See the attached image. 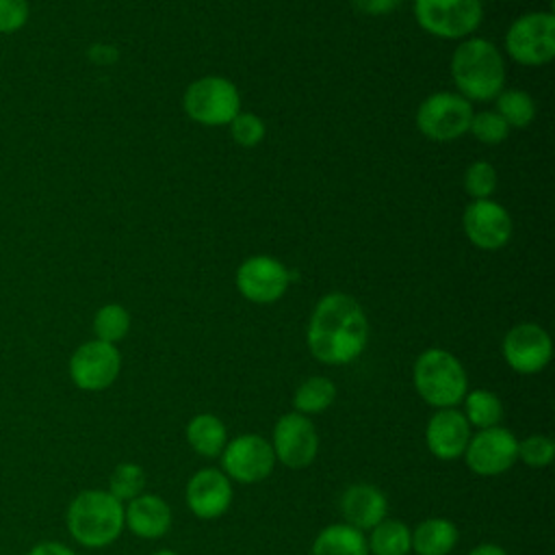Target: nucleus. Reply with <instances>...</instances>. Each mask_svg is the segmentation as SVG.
Returning a JSON list of instances; mask_svg holds the SVG:
<instances>
[{
	"label": "nucleus",
	"instance_id": "obj_1",
	"mask_svg": "<svg viewBox=\"0 0 555 555\" xmlns=\"http://www.w3.org/2000/svg\"><path fill=\"white\" fill-rule=\"evenodd\" d=\"M369 340V321L358 304L347 293L323 295L308 321L306 343L314 360L343 366L360 358Z\"/></svg>",
	"mask_w": 555,
	"mask_h": 555
},
{
	"label": "nucleus",
	"instance_id": "obj_37",
	"mask_svg": "<svg viewBox=\"0 0 555 555\" xmlns=\"http://www.w3.org/2000/svg\"><path fill=\"white\" fill-rule=\"evenodd\" d=\"M152 555H178V553L171 551V548H160V551H154Z\"/></svg>",
	"mask_w": 555,
	"mask_h": 555
},
{
	"label": "nucleus",
	"instance_id": "obj_17",
	"mask_svg": "<svg viewBox=\"0 0 555 555\" xmlns=\"http://www.w3.org/2000/svg\"><path fill=\"white\" fill-rule=\"evenodd\" d=\"M470 436V425L457 408L436 410L425 425V444L429 453L442 462L462 457Z\"/></svg>",
	"mask_w": 555,
	"mask_h": 555
},
{
	"label": "nucleus",
	"instance_id": "obj_8",
	"mask_svg": "<svg viewBox=\"0 0 555 555\" xmlns=\"http://www.w3.org/2000/svg\"><path fill=\"white\" fill-rule=\"evenodd\" d=\"M473 106L466 98L451 91L427 95L416 111L418 130L431 141H453L468 132Z\"/></svg>",
	"mask_w": 555,
	"mask_h": 555
},
{
	"label": "nucleus",
	"instance_id": "obj_4",
	"mask_svg": "<svg viewBox=\"0 0 555 555\" xmlns=\"http://www.w3.org/2000/svg\"><path fill=\"white\" fill-rule=\"evenodd\" d=\"M412 382L418 397L436 410L455 408L468 392V375L462 362L442 347H429L416 358Z\"/></svg>",
	"mask_w": 555,
	"mask_h": 555
},
{
	"label": "nucleus",
	"instance_id": "obj_34",
	"mask_svg": "<svg viewBox=\"0 0 555 555\" xmlns=\"http://www.w3.org/2000/svg\"><path fill=\"white\" fill-rule=\"evenodd\" d=\"M353 7L366 15H386L390 13L399 0H351Z\"/></svg>",
	"mask_w": 555,
	"mask_h": 555
},
{
	"label": "nucleus",
	"instance_id": "obj_27",
	"mask_svg": "<svg viewBox=\"0 0 555 555\" xmlns=\"http://www.w3.org/2000/svg\"><path fill=\"white\" fill-rule=\"evenodd\" d=\"M130 332V314L121 304H104L93 317V334L98 340L117 345Z\"/></svg>",
	"mask_w": 555,
	"mask_h": 555
},
{
	"label": "nucleus",
	"instance_id": "obj_31",
	"mask_svg": "<svg viewBox=\"0 0 555 555\" xmlns=\"http://www.w3.org/2000/svg\"><path fill=\"white\" fill-rule=\"evenodd\" d=\"M555 457V442L544 434H531L518 440V460L529 468H544Z\"/></svg>",
	"mask_w": 555,
	"mask_h": 555
},
{
	"label": "nucleus",
	"instance_id": "obj_26",
	"mask_svg": "<svg viewBox=\"0 0 555 555\" xmlns=\"http://www.w3.org/2000/svg\"><path fill=\"white\" fill-rule=\"evenodd\" d=\"M494 100L496 113L509 128H527L535 119V102L527 91L503 89Z\"/></svg>",
	"mask_w": 555,
	"mask_h": 555
},
{
	"label": "nucleus",
	"instance_id": "obj_9",
	"mask_svg": "<svg viewBox=\"0 0 555 555\" xmlns=\"http://www.w3.org/2000/svg\"><path fill=\"white\" fill-rule=\"evenodd\" d=\"M221 470L230 481L251 486L267 479L275 468L271 442L258 434H241L225 442L221 451Z\"/></svg>",
	"mask_w": 555,
	"mask_h": 555
},
{
	"label": "nucleus",
	"instance_id": "obj_11",
	"mask_svg": "<svg viewBox=\"0 0 555 555\" xmlns=\"http://www.w3.org/2000/svg\"><path fill=\"white\" fill-rule=\"evenodd\" d=\"M464 462L479 477H496L507 473L518 462V438L512 429L494 425L470 436Z\"/></svg>",
	"mask_w": 555,
	"mask_h": 555
},
{
	"label": "nucleus",
	"instance_id": "obj_25",
	"mask_svg": "<svg viewBox=\"0 0 555 555\" xmlns=\"http://www.w3.org/2000/svg\"><path fill=\"white\" fill-rule=\"evenodd\" d=\"M462 403H464L462 414L466 416L470 427L488 429V427L499 425L503 418V403H501L499 395L492 390H486V388L468 390L464 395Z\"/></svg>",
	"mask_w": 555,
	"mask_h": 555
},
{
	"label": "nucleus",
	"instance_id": "obj_29",
	"mask_svg": "<svg viewBox=\"0 0 555 555\" xmlns=\"http://www.w3.org/2000/svg\"><path fill=\"white\" fill-rule=\"evenodd\" d=\"M496 169L488 160H475L464 173V189L473 199H490L496 191Z\"/></svg>",
	"mask_w": 555,
	"mask_h": 555
},
{
	"label": "nucleus",
	"instance_id": "obj_10",
	"mask_svg": "<svg viewBox=\"0 0 555 555\" xmlns=\"http://www.w3.org/2000/svg\"><path fill=\"white\" fill-rule=\"evenodd\" d=\"M67 371L76 388L87 392H100L113 386L119 377L121 353L117 345L93 338L74 349Z\"/></svg>",
	"mask_w": 555,
	"mask_h": 555
},
{
	"label": "nucleus",
	"instance_id": "obj_13",
	"mask_svg": "<svg viewBox=\"0 0 555 555\" xmlns=\"http://www.w3.org/2000/svg\"><path fill=\"white\" fill-rule=\"evenodd\" d=\"M507 366L520 375L544 371L553 358V340L538 323H518L503 336L501 345Z\"/></svg>",
	"mask_w": 555,
	"mask_h": 555
},
{
	"label": "nucleus",
	"instance_id": "obj_23",
	"mask_svg": "<svg viewBox=\"0 0 555 555\" xmlns=\"http://www.w3.org/2000/svg\"><path fill=\"white\" fill-rule=\"evenodd\" d=\"M369 555H410L412 529L399 518H384L366 538Z\"/></svg>",
	"mask_w": 555,
	"mask_h": 555
},
{
	"label": "nucleus",
	"instance_id": "obj_3",
	"mask_svg": "<svg viewBox=\"0 0 555 555\" xmlns=\"http://www.w3.org/2000/svg\"><path fill=\"white\" fill-rule=\"evenodd\" d=\"M65 525L69 535L85 548H104L126 529L124 503L108 490H82L67 505Z\"/></svg>",
	"mask_w": 555,
	"mask_h": 555
},
{
	"label": "nucleus",
	"instance_id": "obj_2",
	"mask_svg": "<svg viewBox=\"0 0 555 555\" xmlns=\"http://www.w3.org/2000/svg\"><path fill=\"white\" fill-rule=\"evenodd\" d=\"M451 78L468 102L494 100L505 85V61L499 48L481 37H466L451 56Z\"/></svg>",
	"mask_w": 555,
	"mask_h": 555
},
{
	"label": "nucleus",
	"instance_id": "obj_24",
	"mask_svg": "<svg viewBox=\"0 0 555 555\" xmlns=\"http://www.w3.org/2000/svg\"><path fill=\"white\" fill-rule=\"evenodd\" d=\"M334 399H336L334 382L323 375H312L297 386L293 395V408L304 416H312V414L325 412L334 403Z\"/></svg>",
	"mask_w": 555,
	"mask_h": 555
},
{
	"label": "nucleus",
	"instance_id": "obj_30",
	"mask_svg": "<svg viewBox=\"0 0 555 555\" xmlns=\"http://www.w3.org/2000/svg\"><path fill=\"white\" fill-rule=\"evenodd\" d=\"M468 132L481 143L496 145L507 139L509 126L503 121V117L496 111H481V113H473Z\"/></svg>",
	"mask_w": 555,
	"mask_h": 555
},
{
	"label": "nucleus",
	"instance_id": "obj_21",
	"mask_svg": "<svg viewBox=\"0 0 555 555\" xmlns=\"http://www.w3.org/2000/svg\"><path fill=\"white\" fill-rule=\"evenodd\" d=\"M186 442L189 447L202 455V457H219L225 442H228V429L225 423L210 414V412H199L186 423Z\"/></svg>",
	"mask_w": 555,
	"mask_h": 555
},
{
	"label": "nucleus",
	"instance_id": "obj_7",
	"mask_svg": "<svg viewBox=\"0 0 555 555\" xmlns=\"http://www.w3.org/2000/svg\"><path fill=\"white\" fill-rule=\"evenodd\" d=\"M418 26L440 39H466L483 20L481 0H414Z\"/></svg>",
	"mask_w": 555,
	"mask_h": 555
},
{
	"label": "nucleus",
	"instance_id": "obj_28",
	"mask_svg": "<svg viewBox=\"0 0 555 555\" xmlns=\"http://www.w3.org/2000/svg\"><path fill=\"white\" fill-rule=\"evenodd\" d=\"M143 488H145V473L134 462L117 464L108 477V492L121 503H128L134 496H139Z\"/></svg>",
	"mask_w": 555,
	"mask_h": 555
},
{
	"label": "nucleus",
	"instance_id": "obj_19",
	"mask_svg": "<svg viewBox=\"0 0 555 555\" xmlns=\"http://www.w3.org/2000/svg\"><path fill=\"white\" fill-rule=\"evenodd\" d=\"M124 522L137 538L156 540L171 527V507L163 496L141 492L124 505Z\"/></svg>",
	"mask_w": 555,
	"mask_h": 555
},
{
	"label": "nucleus",
	"instance_id": "obj_6",
	"mask_svg": "<svg viewBox=\"0 0 555 555\" xmlns=\"http://www.w3.org/2000/svg\"><path fill=\"white\" fill-rule=\"evenodd\" d=\"M505 52L512 61L540 67L555 56V17L548 11H533L516 17L505 33Z\"/></svg>",
	"mask_w": 555,
	"mask_h": 555
},
{
	"label": "nucleus",
	"instance_id": "obj_20",
	"mask_svg": "<svg viewBox=\"0 0 555 555\" xmlns=\"http://www.w3.org/2000/svg\"><path fill=\"white\" fill-rule=\"evenodd\" d=\"M460 540V531L453 520L431 516L421 520L412 529V551L416 555H449Z\"/></svg>",
	"mask_w": 555,
	"mask_h": 555
},
{
	"label": "nucleus",
	"instance_id": "obj_12",
	"mask_svg": "<svg viewBox=\"0 0 555 555\" xmlns=\"http://www.w3.org/2000/svg\"><path fill=\"white\" fill-rule=\"evenodd\" d=\"M271 449L275 453V462L286 468L301 470L310 466L319 453V434L310 416L299 412H286L273 425Z\"/></svg>",
	"mask_w": 555,
	"mask_h": 555
},
{
	"label": "nucleus",
	"instance_id": "obj_14",
	"mask_svg": "<svg viewBox=\"0 0 555 555\" xmlns=\"http://www.w3.org/2000/svg\"><path fill=\"white\" fill-rule=\"evenodd\" d=\"M236 288L251 304L278 301L291 282L288 269L271 256H251L236 269Z\"/></svg>",
	"mask_w": 555,
	"mask_h": 555
},
{
	"label": "nucleus",
	"instance_id": "obj_22",
	"mask_svg": "<svg viewBox=\"0 0 555 555\" xmlns=\"http://www.w3.org/2000/svg\"><path fill=\"white\" fill-rule=\"evenodd\" d=\"M310 555H369L364 531L347 522L327 525L317 533Z\"/></svg>",
	"mask_w": 555,
	"mask_h": 555
},
{
	"label": "nucleus",
	"instance_id": "obj_18",
	"mask_svg": "<svg viewBox=\"0 0 555 555\" xmlns=\"http://www.w3.org/2000/svg\"><path fill=\"white\" fill-rule=\"evenodd\" d=\"M340 516L347 525L371 531L388 514L386 494L371 483H353L340 494Z\"/></svg>",
	"mask_w": 555,
	"mask_h": 555
},
{
	"label": "nucleus",
	"instance_id": "obj_33",
	"mask_svg": "<svg viewBox=\"0 0 555 555\" xmlns=\"http://www.w3.org/2000/svg\"><path fill=\"white\" fill-rule=\"evenodd\" d=\"M28 17V0H0V35H13L22 30Z\"/></svg>",
	"mask_w": 555,
	"mask_h": 555
},
{
	"label": "nucleus",
	"instance_id": "obj_32",
	"mask_svg": "<svg viewBox=\"0 0 555 555\" xmlns=\"http://www.w3.org/2000/svg\"><path fill=\"white\" fill-rule=\"evenodd\" d=\"M230 134L236 145L241 147H254L264 139V121L247 111H241L230 121Z\"/></svg>",
	"mask_w": 555,
	"mask_h": 555
},
{
	"label": "nucleus",
	"instance_id": "obj_35",
	"mask_svg": "<svg viewBox=\"0 0 555 555\" xmlns=\"http://www.w3.org/2000/svg\"><path fill=\"white\" fill-rule=\"evenodd\" d=\"M26 555H76V553L63 542L43 540V542H37Z\"/></svg>",
	"mask_w": 555,
	"mask_h": 555
},
{
	"label": "nucleus",
	"instance_id": "obj_16",
	"mask_svg": "<svg viewBox=\"0 0 555 555\" xmlns=\"http://www.w3.org/2000/svg\"><path fill=\"white\" fill-rule=\"evenodd\" d=\"M232 481L221 468H199L191 475L184 490L186 507L202 520H215L223 516L232 503Z\"/></svg>",
	"mask_w": 555,
	"mask_h": 555
},
{
	"label": "nucleus",
	"instance_id": "obj_15",
	"mask_svg": "<svg viewBox=\"0 0 555 555\" xmlns=\"http://www.w3.org/2000/svg\"><path fill=\"white\" fill-rule=\"evenodd\" d=\"M462 228L466 238L486 251L501 249L512 238L509 212L492 199H475L464 208Z\"/></svg>",
	"mask_w": 555,
	"mask_h": 555
},
{
	"label": "nucleus",
	"instance_id": "obj_36",
	"mask_svg": "<svg viewBox=\"0 0 555 555\" xmlns=\"http://www.w3.org/2000/svg\"><path fill=\"white\" fill-rule=\"evenodd\" d=\"M468 555H507V551L499 544H492V542H483V544H477Z\"/></svg>",
	"mask_w": 555,
	"mask_h": 555
},
{
	"label": "nucleus",
	"instance_id": "obj_5",
	"mask_svg": "<svg viewBox=\"0 0 555 555\" xmlns=\"http://www.w3.org/2000/svg\"><path fill=\"white\" fill-rule=\"evenodd\" d=\"M182 106L202 126H225L241 113V93L223 76H202L186 87Z\"/></svg>",
	"mask_w": 555,
	"mask_h": 555
}]
</instances>
